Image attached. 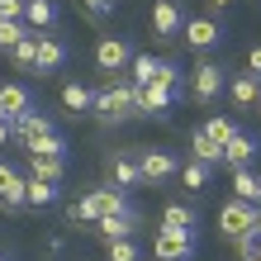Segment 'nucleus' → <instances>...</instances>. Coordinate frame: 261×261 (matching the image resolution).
<instances>
[{
  "instance_id": "412c9836",
  "label": "nucleus",
  "mask_w": 261,
  "mask_h": 261,
  "mask_svg": "<svg viewBox=\"0 0 261 261\" xmlns=\"http://www.w3.org/2000/svg\"><path fill=\"white\" fill-rule=\"evenodd\" d=\"M29 176L57 186V180H67V157H29Z\"/></svg>"
},
{
  "instance_id": "4468645a",
  "label": "nucleus",
  "mask_w": 261,
  "mask_h": 261,
  "mask_svg": "<svg viewBox=\"0 0 261 261\" xmlns=\"http://www.w3.org/2000/svg\"><path fill=\"white\" fill-rule=\"evenodd\" d=\"M24 186H29V180L19 176V171H14V166H5V162H0V209H24Z\"/></svg>"
},
{
  "instance_id": "ea45409f",
  "label": "nucleus",
  "mask_w": 261,
  "mask_h": 261,
  "mask_svg": "<svg viewBox=\"0 0 261 261\" xmlns=\"http://www.w3.org/2000/svg\"><path fill=\"white\" fill-rule=\"evenodd\" d=\"M252 261H261V252H256V256H252Z\"/></svg>"
},
{
  "instance_id": "f03ea898",
  "label": "nucleus",
  "mask_w": 261,
  "mask_h": 261,
  "mask_svg": "<svg viewBox=\"0 0 261 261\" xmlns=\"http://www.w3.org/2000/svg\"><path fill=\"white\" fill-rule=\"evenodd\" d=\"M133 81H110L105 90H95V100H90V110H95L100 124H124V119L138 114V105H133Z\"/></svg>"
},
{
  "instance_id": "39448f33",
  "label": "nucleus",
  "mask_w": 261,
  "mask_h": 261,
  "mask_svg": "<svg viewBox=\"0 0 261 261\" xmlns=\"http://www.w3.org/2000/svg\"><path fill=\"white\" fill-rule=\"evenodd\" d=\"M219 228H223V238L233 242L242 233H252V228H261V214H256V204H247V199H228V204L219 209Z\"/></svg>"
},
{
  "instance_id": "c85d7f7f",
  "label": "nucleus",
  "mask_w": 261,
  "mask_h": 261,
  "mask_svg": "<svg viewBox=\"0 0 261 261\" xmlns=\"http://www.w3.org/2000/svg\"><path fill=\"white\" fill-rule=\"evenodd\" d=\"M209 176H214V166H204V162H195V157H190L186 166H180V180H186L190 190H204V186H209Z\"/></svg>"
},
{
  "instance_id": "9b49d317",
  "label": "nucleus",
  "mask_w": 261,
  "mask_h": 261,
  "mask_svg": "<svg viewBox=\"0 0 261 261\" xmlns=\"http://www.w3.org/2000/svg\"><path fill=\"white\" fill-rule=\"evenodd\" d=\"M138 223H143V214L128 204L124 214H110V219H100V223H95V233H100L105 242H119V238H133V233H138Z\"/></svg>"
},
{
  "instance_id": "2f4dec72",
  "label": "nucleus",
  "mask_w": 261,
  "mask_h": 261,
  "mask_svg": "<svg viewBox=\"0 0 261 261\" xmlns=\"http://www.w3.org/2000/svg\"><path fill=\"white\" fill-rule=\"evenodd\" d=\"M233 247H238V256H242V261H252V256L261 252V228H252V233L233 238Z\"/></svg>"
},
{
  "instance_id": "b1692460",
  "label": "nucleus",
  "mask_w": 261,
  "mask_h": 261,
  "mask_svg": "<svg viewBox=\"0 0 261 261\" xmlns=\"http://www.w3.org/2000/svg\"><path fill=\"white\" fill-rule=\"evenodd\" d=\"M157 228H176V233H195V209L186 204H166L162 209V223Z\"/></svg>"
},
{
  "instance_id": "a878e982",
  "label": "nucleus",
  "mask_w": 261,
  "mask_h": 261,
  "mask_svg": "<svg viewBox=\"0 0 261 261\" xmlns=\"http://www.w3.org/2000/svg\"><path fill=\"white\" fill-rule=\"evenodd\" d=\"M53 199H57V186H48V180H34V176H29V186H24V204L48 209Z\"/></svg>"
},
{
  "instance_id": "9d476101",
  "label": "nucleus",
  "mask_w": 261,
  "mask_h": 261,
  "mask_svg": "<svg viewBox=\"0 0 261 261\" xmlns=\"http://www.w3.org/2000/svg\"><path fill=\"white\" fill-rule=\"evenodd\" d=\"M180 29H186L180 5L176 0H157V5H152V34L157 38H180Z\"/></svg>"
},
{
  "instance_id": "4c0bfd02",
  "label": "nucleus",
  "mask_w": 261,
  "mask_h": 261,
  "mask_svg": "<svg viewBox=\"0 0 261 261\" xmlns=\"http://www.w3.org/2000/svg\"><path fill=\"white\" fill-rule=\"evenodd\" d=\"M256 214H261V195H256Z\"/></svg>"
},
{
  "instance_id": "e433bc0d",
  "label": "nucleus",
  "mask_w": 261,
  "mask_h": 261,
  "mask_svg": "<svg viewBox=\"0 0 261 261\" xmlns=\"http://www.w3.org/2000/svg\"><path fill=\"white\" fill-rule=\"evenodd\" d=\"M209 5H214V10H228V0H209Z\"/></svg>"
},
{
  "instance_id": "a19ab883",
  "label": "nucleus",
  "mask_w": 261,
  "mask_h": 261,
  "mask_svg": "<svg viewBox=\"0 0 261 261\" xmlns=\"http://www.w3.org/2000/svg\"><path fill=\"white\" fill-rule=\"evenodd\" d=\"M0 261H5V256H0Z\"/></svg>"
},
{
  "instance_id": "f8f14e48",
  "label": "nucleus",
  "mask_w": 261,
  "mask_h": 261,
  "mask_svg": "<svg viewBox=\"0 0 261 261\" xmlns=\"http://www.w3.org/2000/svg\"><path fill=\"white\" fill-rule=\"evenodd\" d=\"M67 43L62 38H57V34H38V76L43 71H62L67 67Z\"/></svg>"
},
{
  "instance_id": "c756f323",
  "label": "nucleus",
  "mask_w": 261,
  "mask_h": 261,
  "mask_svg": "<svg viewBox=\"0 0 261 261\" xmlns=\"http://www.w3.org/2000/svg\"><path fill=\"white\" fill-rule=\"evenodd\" d=\"M105 252H110V261H143V247H138L133 238H119V242H105Z\"/></svg>"
},
{
  "instance_id": "2eb2a0df",
  "label": "nucleus",
  "mask_w": 261,
  "mask_h": 261,
  "mask_svg": "<svg viewBox=\"0 0 261 261\" xmlns=\"http://www.w3.org/2000/svg\"><path fill=\"white\" fill-rule=\"evenodd\" d=\"M110 176H114V186L124 190V195L143 186V171H138V157H128V152H114V157H110Z\"/></svg>"
},
{
  "instance_id": "dca6fc26",
  "label": "nucleus",
  "mask_w": 261,
  "mask_h": 261,
  "mask_svg": "<svg viewBox=\"0 0 261 261\" xmlns=\"http://www.w3.org/2000/svg\"><path fill=\"white\" fill-rule=\"evenodd\" d=\"M24 110H34V95H29V90L24 86H0V119H5V124H10V119H19Z\"/></svg>"
},
{
  "instance_id": "cd10ccee",
  "label": "nucleus",
  "mask_w": 261,
  "mask_h": 261,
  "mask_svg": "<svg viewBox=\"0 0 261 261\" xmlns=\"http://www.w3.org/2000/svg\"><path fill=\"white\" fill-rule=\"evenodd\" d=\"M10 57H14V67H24V71H38V34H29V38H24V43H19V48H14Z\"/></svg>"
},
{
  "instance_id": "5701e85b",
  "label": "nucleus",
  "mask_w": 261,
  "mask_h": 261,
  "mask_svg": "<svg viewBox=\"0 0 261 261\" xmlns=\"http://www.w3.org/2000/svg\"><path fill=\"white\" fill-rule=\"evenodd\" d=\"M24 147H29V157H67V138L62 133H38Z\"/></svg>"
},
{
  "instance_id": "c9c22d12",
  "label": "nucleus",
  "mask_w": 261,
  "mask_h": 261,
  "mask_svg": "<svg viewBox=\"0 0 261 261\" xmlns=\"http://www.w3.org/2000/svg\"><path fill=\"white\" fill-rule=\"evenodd\" d=\"M5 143H10V124L0 119V147H5Z\"/></svg>"
},
{
  "instance_id": "aec40b11",
  "label": "nucleus",
  "mask_w": 261,
  "mask_h": 261,
  "mask_svg": "<svg viewBox=\"0 0 261 261\" xmlns=\"http://www.w3.org/2000/svg\"><path fill=\"white\" fill-rule=\"evenodd\" d=\"M190 157H195V162H204V166H223V147L214 143L204 128H195V133H190Z\"/></svg>"
},
{
  "instance_id": "f3484780",
  "label": "nucleus",
  "mask_w": 261,
  "mask_h": 261,
  "mask_svg": "<svg viewBox=\"0 0 261 261\" xmlns=\"http://www.w3.org/2000/svg\"><path fill=\"white\" fill-rule=\"evenodd\" d=\"M256 157V138L252 133H233V138H228V143H223V166H247Z\"/></svg>"
},
{
  "instance_id": "f704fd0d",
  "label": "nucleus",
  "mask_w": 261,
  "mask_h": 261,
  "mask_svg": "<svg viewBox=\"0 0 261 261\" xmlns=\"http://www.w3.org/2000/svg\"><path fill=\"white\" fill-rule=\"evenodd\" d=\"M86 10H95V14H105V10H114V0H86Z\"/></svg>"
},
{
  "instance_id": "7c9ffc66",
  "label": "nucleus",
  "mask_w": 261,
  "mask_h": 261,
  "mask_svg": "<svg viewBox=\"0 0 261 261\" xmlns=\"http://www.w3.org/2000/svg\"><path fill=\"white\" fill-rule=\"evenodd\" d=\"M204 133H209V138H214V143H219V147H223V143H228V138H233V133H238V124H233V119H228V114H214V119H209V124H204Z\"/></svg>"
},
{
  "instance_id": "4be33fe9",
  "label": "nucleus",
  "mask_w": 261,
  "mask_h": 261,
  "mask_svg": "<svg viewBox=\"0 0 261 261\" xmlns=\"http://www.w3.org/2000/svg\"><path fill=\"white\" fill-rule=\"evenodd\" d=\"M256 195H261V176L252 171V166H233V199L256 204Z\"/></svg>"
},
{
  "instance_id": "a211bd4d",
  "label": "nucleus",
  "mask_w": 261,
  "mask_h": 261,
  "mask_svg": "<svg viewBox=\"0 0 261 261\" xmlns=\"http://www.w3.org/2000/svg\"><path fill=\"white\" fill-rule=\"evenodd\" d=\"M228 95H233V105L252 110V105L261 100V76H252V71H238L233 81H228Z\"/></svg>"
},
{
  "instance_id": "ddd939ff",
  "label": "nucleus",
  "mask_w": 261,
  "mask_h": 261,
  "mask_svg": "<svg viewBox=\"0 0 261 261\" xmlns=\"http://www.w3.org/2000/svg\"><path fill=\"white\" fill-rule=\"evenodd\" d=\"M38 133H57L43 110H24L19 119H10V138H19V143H29V138H38Z\"/></svg>"
},
{
  "instance_id": "f257e3e1",
  "label": "nucleus",
  "mask_w": 261,
  "mask_h": 261,
  "mask_svg": "<svg viewBox=\"0 0 261 261\" xmlns=\"http://www.w3.org/2000/svg\"><path fill=\"white\" fill-rule=\"evenodd\" d=\"M124 209H128V195H124V190H119V186H100V190H90L86 199H76V204L67 209V219L81 223V228H95L100 219L124 214Z\"/></svg>"
},
{
  "instance_id": "6ab92c4d",
  "label": "nucleus",
  "mask_w": 261,
  "mask_h": 261,
  "mask_svg": "<svg viewBox=\"0 0 261 261\" xmlns=\"http://www.w3.org/2000/svg\"><path fill=\"white\" fill-rule=\"evenodd\" d=\"M24 24L34 29V34H48L57 24V5L53 0H24Z\"/></svg>"
},
{
  "instance_id": "7ed1b4c3",
  "label": "nucleus",
  "mask_w": 261,
  "mask_h": 261,
  "mask_svg": "<svg viewBox=\"0 0 261 261\" xmlns=\"http://www.w3.org/2000/svg\"><path fill=\"white\" fill-rule=\"evenodd\" d=\"M186 90H190L195 105H214V100L228 90V67H219V62H199V67L186 76Z\"/></svg>"
},
{
  "instance_id": "72a5a7b5",
  "label": "nucleus",
  "mask_w": 261,
  "mask_h": 261,
  "mask_svg": "<svg viewBox=\"0 0 261 261\" xmlns=\"http://www.w3.org/2000/svg\"><path fill=\"white\" fill-rule=\"evenodd\" d=\"M247 71H252V76H261V48H252V53H247Z\"/></svg>"
},
{
  "instance_id": "20e7f679",
  "label": "nucleus",
  "mask_w": 261,
  "mask_h": 261,
  "mask_svg": "<svg viewBox=\"0 0 261 261\" xmlns=\"http://www.w3.org/2000/svg\"><path fill=\"white\" fill-rule=\"evenodd\" d=\"M138 171H143V186H166L171 176H180V162L166 147H143L138 152Z\"/></svg>"
},
{
  "instance_id": "1a4fd4ad",
  "label": "nucleus",
  "mask_w": 261,
  "mask_h": 261,
  "mask_svg": "<svg viewBox=\"0 0 261 261\" xmlns=\"http://www.w3.org/2000/svg\"><path fill=\"white\" fill-rule=\"evenodd\" d=\"M180 38H186L195 53H214V48L223 43V29L214 24V19H186V29H180Z\"/></svg>"
},
{
  "instance_id": "6e6552de",
  "label": "nucleus",
  "mask_w": 261,
  "mask_h": 261,
  "mask_svg": "<svg viewBox=\"0 0 261 261\" xmlns=\"http://www.w3.org/2000/svg\"><path fill=\"white\" fill-rule=\"evenodd\" d=\"M128 62H133V48H128L124 38H114V34H110V38H100V43H95V67H100V71H110V81H114V71H124Z\"/></svg>"
},
{
  "instance_id": "0eeeda50",
  "label": "nucleus",
  "mask_w": 261,
  "mask_h": 261,
  "mask_svg": "<svg viewBox=\"0 0 261 261\" xmlns=\"http://www.w3.org/2000/svg\"><path fill=\"white\" fill-rule=\"evenodd\" d=\"M176 100H180V90H166V86H157V81L133 90V105H138V114H147V119H166Z\"/></svg>"
},
{
  "instance_id": "58836bf2",
  "label": "nucleus",
  "mask_w": 261,
  "mask_h": 261,
  "mask_svg": "<svg viewBox=\"0 0 261 261\" xmlns=\"http://www.w3.org/2000/svg\"><path fill=\"white\" fill-rule=\"evenodd\" d=\"M256 114H261V100H256Z\"/></svg>"
},
{
  "instance_id": "423d86ee",
  "label": "nucleus",
  "mask_w": 261,
  "mask_h": 261,
  "mask_svg": "<svg viewBox=\"0 0 261 261\" xmlns=\"http://www.w3.org/2000/svg\"><path fill=\"white\" fill-rule=\"evenodd\" d=\"M190 256H195V233L157 228V238H152V261H190Z\"/></svg>"
},
{
  "instance_id": "393cba45",
  "label": "nucleus",
  "mask_w": 261,
  "mask_h": 261,
  "mask_svg": "<svg viewBox=\"0 0 261 261\" xmlns=\"http://www.w3.org/2000/svg\"><path fill=\"white\" fill-rule=\"evenodd\" d=\"M29 34H34V29H29L24 19H0V48H5V53H14Z\"/></svg>"
},
{
  "instance_id": "bb28decb",
  "label": "nucleus",
  "mask_w": 261,
  "mask_h": 261,
  "mask_svg": "<svg viewBox=\"0 0 261 261\" xmlns=\"http://www.w3.org/2000/svg\"><path fill=\"white\" fill-rule=\"evenodd\" d=\"M90 100H95V90H86L81 81H71V86H62V105L71 114H86L90 110Z\"/></svg>"
},
{
  "instance_id": "473e14b6",
  "label": "nucleus",
  "mask_w": 261,
  "mask_h": 261,
  "mask_svg": "<svg viewBox=\"0 0 261 261\" xmlns=\"http://www.w3.org/2000/svg\"><path fill=\"white\" fill-rule=\"evenodd\" d=\"M0 19H24V0H0Z\"/></svg>"
}]
</instances>
